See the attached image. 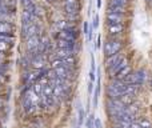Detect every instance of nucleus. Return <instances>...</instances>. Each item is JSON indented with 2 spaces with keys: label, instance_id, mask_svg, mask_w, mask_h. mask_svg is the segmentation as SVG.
Segmentation results:
<instances>
[{
  "label": "nucleus",
  "instance_id": "nucleus-6",
  "mask_svg": "<svg viewBox=\"0 0 152 128\" xmlns=\"http://www.w3.org/2000/svg\"><path fill=\"white\" fill-rule=\"evenodd\" d=\"M39 26L36 23L34 24H28V23H23L21 24V36L24 39H28L29 36H34V35L39 34Z\"/></svg>",
  "mask_w": 152,
  "mask_h": 128
},
{
  "label": "nucleus",
  "instance_id": "nucleus-5",
  "mask_svg": "<svg viewBox=\"0 0 152 128\" xmlns=\"http://www.w3.org/2000/svg\"><path fill=\"white\" fill-rule=\"evenodd\" d=\"M45 64H47V55L45 53H36L31 58L32 69H44Z\"/></svg>",
  "mask_w": 152,
  "mask_h": 128
},
{
  "label": "nucleus",
  "instance_id": "nucleus-30",
  "mask_svg": "<svg viewBox=\"0 0 152 128\" xmlns=\"http://www.w3.org/2000/svg\"><path fill=\"white\" fill-rule=\"evenodd\" d=\"M92 89H94V83H92V81H89V84H88V92H89V94L92 92Z\"/></svg>",
  "mask_w": 152,
  "mask_h": 128
},
{
  "label": "nucleus",
  "instance_id": "nucleus-23",
  "mask_svg": "<svg viewBox=\"0 0 152 128\" xmlns=\"http://www.w3.org/2000/svg\"><path fill=\"white\" fill-rule=\"evenodd\" d=\"M11 48V45L10 44H7V43H4V42H0V52H7L8 50Z\"/></svg>",
  "mask_w": 152,
  "mask_h": 128
},
{
  "label": "nucleus",
  "instance_id": "nucleus-21",
  "mask_svg": "<svg viewBox=\"0 0 152 128\" xmlns=\"http://www.w3.org/2000/svg\"><path fill=\"white\" fill-rule=\"evenodd\" d=\"M84 116H86V113H84V110L79 105V116H77V120H79V123H77V128H80L81 126H83V123H84Z\"/></svg>",
  "mask_w": 152,
  "mask_h": 128
},
{
  "label": "nucleus",
  "instance_id": "nucleus-27",
  "mask_svg": "<svg viewBox=\"0 0 152 128\" xmlns=\"http://www.w3.org/2000/svg\"><path fill=\"white\" fill-rule=\"evenodd\" d=\"M100 43H102V37H100V35H99V36H97V39H96V44H95V47L99 48L100 47Z\"/></svg>",
  "mask_w": 152,
  "mask_h": 128
},
{
  "label": "nucleus",
  "instance_id": "nucleus-2",
  "mask_svg": "<svg viewBox=\"0 0 152 128\" xmlns=\"http://www.w3.org/2000/svg\"><path fill=\"white\" fill-rule=\"evenodd\" d=\"M145 79H147V72H145L144 69H137V71H135V72L129 73V75L124 79V81L128 84H136V86L140 87L145 81Z\"/></svg>",
  "mask_w": 152,
  "mask_h": 128
},
{
  "label": "nucleus",
  "instance_id": "nucleus-7",
  "mask_svg": "<svg viewBox=\"0 0 152 128\" xmlns=\"http://www.w3.org/2000/svg\"><path fill=\"white\" fill-rule=\"evenodd\" d=\"M126 31L124 24H107L108 37H120Z\"/></svg>",
  "mask_w": 152,
  "mask_h": 128
},
{
  "label": "nucleus",
  "instance_id": "nucleus-4",
  "mask_svg": "<svg viewBox=\"0 0 152 128\" xmlns=\"http://www.w3.org/2000/svg\"><path fill=\"white\" fill-rule=\"evenodd\" d=\"M63 5L66 15H79V11H80L79 0H64Z\"/></svg>",
  "mask_w": 152,
  "mask_h": 128
},
{
  "label": "nucleus",
  "instance_id": "nucleus-1",
  "mask_svg": "<svg viewBox=\"0 0 152 128\" xmlns=\"http://www.w3.org/2000/svg\"><path fill=\"white\" fill-rule=\"evenodd\" d=\"M121 48H123V42L120 40V37H108L103 44V52H104L105 58H108V56L120 52Z\"/></svg>",
  "mask_w": 152,
  "mask_h": 128
},
{
  "label": "nucleus",
  "instance_id": "nucleus-13",
  "mask_svg": "<svg viewBox=\"0 0 152 128\" xmlns=\"http://www.w3.org/2000/svg\"><path fill=\"white\" fill-rule=\"evenodd\" d=\"M58 48H67V50H76V42L74 40H56Z\"/></svg>",
  "mask_w": 152,
  "mask_h": 128
},
{
  "label": "nucleus",
  "instance_id": "nucleus-10",
  "mask_svg": "<svg viewBox=\"0 0 152 128\" xmlns=\"http://www.w3.org/2000/svg\"><path fill=\"white\" fill-rule=\"evenodd\" d=\"M16 31V27L13 23L8 20H0V34L4 35H13Z\"/></svg>",
  "mask_w": 152,
  "mask_h": 128
},
{
  "label": "nucleus",
  "instance_id": "nucleus-20",
  "mask_svg": "<svg viewBox=\"0 0 152 128\" xmlns=\"http://www.w3.org/2000/svg\"><path fill=\"white\" fill-rule=\"evenodd\" d=\"M107 12H113V13H126L127 12V7H108Z\"/></svg>",
  "mask_w": 152,
  "mask_h": 128
},
{
  "label": "nucleus",
  "instance_id": "nucleus-35",
  "mask_svg": "<svg viewBox=\"0 0 152 128\" xmlns=\"http://www.w3.org/2000/svg\"><path fill=\"white\" fill-rule=\"evenodd\" d=\"M1 5H3V0H0V7H1Z\"/></svg>",
  "mask_w": 152,
  "mask_h": 128
},
{
  "label": "nucleus",
  "instance_id": "nucleus-24",
  "mask_svg": "<svg viewBox=\"0 0 152 128\" xmlns=\"http://www.w3.org/2000/svg\"><path fill=\"white\" fill-rule=\"evenodd\" d=\"M94 120H95V118L92 115H89L88 116V119H87V128H95L94 126Z\"/></svg>",
  "mask_w": 152,
  "mask_h": 128
},
{
  "label": "nucleus",
  "instance_id": "nucleus-9",
  "mask_svg": "<svg viewBox=\"0 0 152 128\" xmlns=\"http://www.w3.org/2000/svg\"><path fill=\"white\" fill-rule=\"evenodd\" d=\"M126 65H128V59H127L126 56H123V58H121L120 60L118 61V63H115V64L112 65V67H111V68H108V69H107L108 75H111V76H112V78H113V76H115L116 73H118L119 71L121 69V68H124V67H126Z\"/></svg>",
  "mask_w": 152,
  "mask_h": 128
},
{
  "label": "nucleus",
  "instance_id": "nucleus-15",
  "mask_svg": "<svg viewBox=\"0 0 152 128\" xmlns=\"http://www.w3.org/2000/svg\"><path fill=\"white\" fill-rule=\"evenodd\" d=\"M131 72H132V68L129 67V64H128V65H126L124 68H121V69L119 71L115 76H113V79H118V80H124V79H126Z\"/></svg>",
  "mask_w": 152,
  "mask_h": 128
},
{
  "label": "nucleus",
  "instance_id": "nucleus-28",
  "mask_svg": "<svg viewBox=\"0 0 152 128\" xmlns=\"http://www.w3.org/2000/svg\"><path fill=\"white\" fill-rule=\"evenodd\" d=\"M83 29H84V34L87 35L88 32V21H84V26H83Z\"/></svg>",
  "mask_w": 152,
  "mask_h": 128
},
{
  "label": "nucleus",
  "instance_id": "nucleus-34",
  "mask_svg": "<svg viewBox=\"0 0 152 128\" xmlns=\"http://www.w3.org/2000/svg\"><path fill=\"white\" fill-rule=\"evenodd\" d=\"M145 3H147V4H151V3H152V0H145Z\"/></svg>",
  "mask_w": 152,
  "mask_h": 128
},
{
  "label": "nucleus",
  "instance_id": "nucleus-11",
  "mask_svg": "<svg viewBox=\"0 0 152 128\" xmlns=\"http://www.w3.org/2000/svg\"><path fill=\"white\" fill-rule=\"evenodd\" d=\"M53 56L56 59H66L69 56H75V51L74 50H67V48H58L53 51Z\"/></svg>",
  "mask_w": 152,
  "mask_h": 128
},
{
  "label": "nucleus",
  "instance_id": "nucleus-33",
  "mask_svg": "<svg viewBox=\"0 0 152 128\" xmlns=\"http://www.w3.org/2000/svg\"><path fill=\"white\" fill-rule=\"evenodd\" d=\"M96 5H97V8L102 7V0H96Z\"/></svg>",
  "mask_w": 152,
  "mask_h": 128
},
{
  "label": "nucleus",
  "instance_id": "nucleus-16",
  "mask_svg": "<svg viewBox=\"0 0 152 128\" xmlns=\"http://www.w3.org/2000/svg\"><path fill=\"white\" fill-rule=\"evenodd\" d=\"M135 96L136 95H132V94H124L120 96V100L124 103L126 105H129L132 103H135Z\"/></svg>",
  "mask_w": 152,
  "mask_h": 128
},
{
  "label": "nucleus",
  "instance_id": "nucleus-3",
  "mask_svg": "<svg viewBox=\"0 0 152 128\" xmlns=\"http://www.w3.org/2000/svg\"><path fill=\"white\" fill-rule=\"evenodd\" d=\"M56 39L60 40H76L79 39V29H76V27H69L67 29H61V31H58L56 34Z\"/></svg>",
  "mask_w": 152,
  "mask_h": 128
},
{
  "label": "nucleus",
  "instance_id": "nucleus-12",
  "mask_svg": "<svg viewBox=\"0 0 152 128\" xmlns=\"http://www.w3.org/2000/svg\"><path fill=\"white\" fill-rule=\"evenodd\" d=\"M123 53L121 52H118V53H115V55H112V56H108V58H105V61H104V64H105V68H111L115 63H118L119 60H120L121 58H123Z\"/></svg>",
  "mask_w": 152,
  "mask_h": 128
},
{
  "label": "nucleus",
  "instance_id": "nucleus-8",
  "mask_svg": "<svg viewBox=\"0 0 152 128\" xmlns=\"http://www.w3.org/2000/svg\"><path fill=\"white\" fill-rule=\"evenodd\" d=\"M105 19H107V24H124L126 23V16L123 13L107 12Z\"/></svg>",
  "mask_w": 152,
  "mask_h": 128
},
{
  "label": "nucleus",
  "instance_id": "nucleus-22",
  "mask_svg": "<svg viewBox=\"0 0 152 128\" xmlns=\"http://www.w3.org/2000/svg\"><path fill=\"white\" fill-rule=\"evenodd\" d=\"M139 126H140V128H152V123L148 119H145V118H143V119H140L139 121Z\"/></svg>",
  "mask_w": 152,
  "mask_h": 128
},
{
  "label": "nucleus",
  "instance_id": "nucleus-25",
  "mask_svg": "<svg viewBox=\"0 0 152 128\" xmlns=\"http://www.w3.org/2000/svg\"><path fill=\"white\" fill-rule=\"evenodd\" d=\"M99 21H100V18H99V15H96L95 16V19H94V24H92L94 29H96L97 27H99Z\"/></svg>",
  "mask_w": 152,
  "mask_h": 128
},
{
  "label": "nucleus",
  "instance_id": "nucleus-26",
  "mask_svg": "<svg viewBox=\"0 0 152 128\" xmlns=\"http://www.w3.org/2000/svg\"><path fill=\"white\" fill-rule=\"evenodd\" d=\"M94 126H95V128H102V121H100V119H95Z\"/></svg>",
  "mask_w": 152,
  "mask_h": 128
},
{
  "label": "nucleus",
  "instance_id": "nucleus-29",
  "mask_svg": "<svg viewBox=\"0 0 152 128\" xmlns=\"http://www.w3.org/2000/svg\"><path fill=\"white\" fill-rule=\"evenodd\" d=\"M4 81H5V73H1V72H0V84L4 83Z\"/></svg>",
  "mask_w": 152,
  "mask_h": 128
},
{
  "label": "nucleus",
  "instance_id": "nucleus-31",
  "mask_svg": "<svg viewBox=\"0 0 152 128\" xmlns=\"http://www.w3.org/2000/svg\"><path fill=\"white\" fill-rule=\"evenodd\" d=\"M129 128H140V126H139V123H137V121H134Z\"/></svg>",
  "mask_w": 152,
  "mask_h": 128
},
{
  "label": "nucleus",
  "instance_id": "nucleus-18",
  "mask_svg": "<svg viewBox=\"0 0 152 128\" xmlns=\"http://www.w3.org/2000/svg\"><path fill=\"white\" fill-rule=\"evenodd\" d=\"M0 42H4L7 44L12 45L15 43V36L13 35H4V34H0Z\"/></svg>",
  "mask_w": 152,
  "mask_h": 128
},
{
  "label": "nucleus",
  "instance_id": "nucleus-14",
  "mask_svg": "<svg viewBox=\"0 0 152 128\" xmlns=\"http://www.w3.org/2000/svg\"><path fill=\"white\" fill-rule=\"evenodd\" d=\"M107 95L111 97V99H120V96L123 94H121L120 89H118L115 86L108 84V86H107Z\"/></svg>",
  "mask_w": 152,
  "mask_h": 128
},
{
  "label": "nucleus",
  "instance_id": "nucleus-19",
  "mask_svg": "<svg viewBox=\"0 0 152 128\" xmlns=\"http://www.w3.org/2000/svg\"><path fill=\"white\" fill-rule=\"evenodd\" d=\"M99 92H100V73H99V78H97V86L95 88L94 92V107L97 105V97H99Z\"/></svg>",
  "mask_w": 152,
  "mask_h": 128
},
{
  "label": "nucleus",
  "instance_id": "nucleus-36",
  "mask_svg": "<svg viewBox=\"0 0 152 128\" xmlns=\"http://www.w3.org/2000/svg\"><path fill=\"white\" fill-rule=\"evenodd\" d=\"M112 128H118V127H113V126H112Z\"/></svg>",
  "mask_w": 152,
  "mask_h": 128
},
{
  "label": "nucleus",
  "instance_id": "nucleus-17",
  "mask_svg": "<svg viewBox=\"0 0 152 128\" xmlns=\"http://www.w3.org/2000/svg\"><path fill=\"white\" fill-rule=\"evenodd\" d=\"M129 0H108V7H127Z\"/></svg>",
  "mask_w": 152,
  "mask_h": 128
},
{
  "label": "nucleus",
  "instance_id": "nucleus-32",
  "mask_svg": "<svg viewBox=\"0 0 152 128\" xmlns=\"http://www.w3.org/2000/svg\"><path fill=\"white\" fill-rule=\"evenodd\" d=\"M0 63H4V53L0 52Z\"/></svg>",
  "mask_w": 152,
  "mask_h": 128
}]
</instances>
